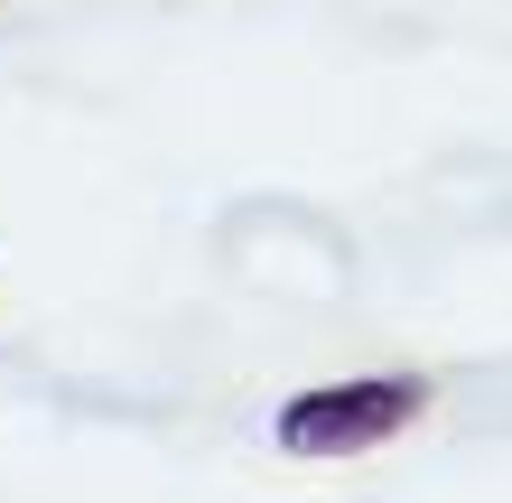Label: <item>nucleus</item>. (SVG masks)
<instances>
[{
    "mask_svg": "<svg viewBox=\"0 0 512 503\" xmlns=\"http://www.w3.org/2000/svg\"><path fill=\"white\" fill-rule=\"evenodd\" d=\"M419 410V382H345V392H308L280 410V448L298 457H345V448H382L391 429H401Z\"/></svg>",
    "mask_w": 512,
    "mask_h": 503,
    "instance_id": "nucleus-1",
    "label": "nucleus"
}]
</instances>
